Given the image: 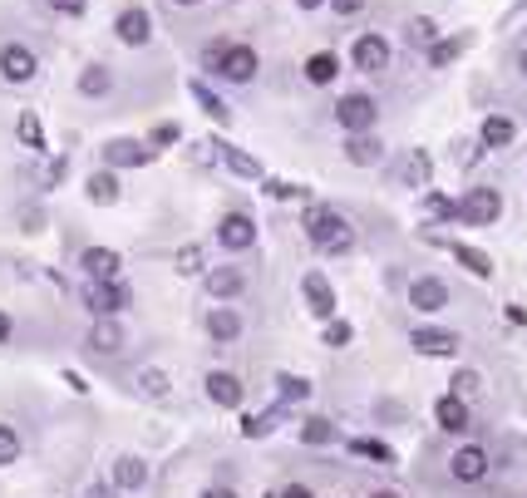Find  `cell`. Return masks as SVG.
<instances>
[{"label": "cell", "instance_id": "1", "mask_svg": "<svg viewBox=\"0 0 527 498\" xmlns=\"http://www.w3.org/2000/svg\"><path fill=\"white\" fill-rule=\"evenodd\" d=\"M301 227H305V237H311V247H315V252H330V257H336V252H346L350 242H355L350 223H346L336 208H311Z\"/></svg>", "mask_w": 527, "mask_h": 498}, {"label": "cell", "instance_id": "2", "mask_svg": "<svg viewBox=\"0 0 527 498\" xmlns=\"http://www.w3.org/2000/svg\"><path fill=\"white\" fill-rule=\"evenodd\" d=\"M498 213H502L498 188H469V198L459 202V217H463L469 227H488V223H498Z\"/></svg>", "mask_w": 527, "mask_h": 498}, {"label": "cell", "instance_id": "3", "mask_svg": "<svg viewBox=\"0 0 527 498\" xmlns=\"http://www.w3.org/2000/svg\"><path fill=\"white\" fill-rule=\"evenodd\" d=\"M217 242H222L227 252H247L256 242V223L247 213H227L222 223H217Z\"/></svg>", "mask_w": 527, "mask_h": 498}, {"label": "cell", "instance_id": "4", "mask_svg": "<svg viewBox=\"0 0 527 498\" xmlns=\"http://www.w3.org/2000/svg\"><path fill=\"white\" fill-rule=\"evenodd\" d=\"M84 301H89V311L114 316V311L129 306V286L124 282H89V286H84Z\"/></svg>", "mask_w": 527, "mask_h": 498}, {"label": "cell", "instance_id": "5", "mask_svg": "<svg viewBox=\"0 0 527 498\" xmlns=\"http://www.w3.org/2000/svg\"><path fill=\"white\" fill-rule=\"evenodd\" d=\"M336 119L350 133H365V129L375 124V99H370V94H346V99L336 104Z\"/></svg>", "mask_w": 527, "mask_h": 498}, {"label": "cell", "instance_id": "6", "mask_svg": "<svg viewBox=\"0 0 527 498\" xmlns=\"http://www.w3.org/2000/svg\"><path fill=\"white\" fill-rule=\"evenodd\" d=\"M409 306H414V311H424V316L444 311V306H449V286L439 282V276H419V282L409 286Z\"/></svg>", "mask_w": 527, "mask_h": 498}, {"label": "cell", "instance_id": "7", "mask_svg": "<svg viewBox=\"0 0 527 498\" xmlns=\"http://www.w3.org/2000/svg\"><path fill=\"white\" fill-rule=\"evenodd\" d=\"M355 69H365V75L389 69V40H379V35H360V40H355Z\"/></svg>", "mask_w": 527, "mask_h": 498}, {"label": "cell", "instance_id": "8", "mask_svg": "<svg viewBox=\"0 0 527 498\" xmlns=\"http://www.w3.org/2000/svg\"><path fill=\"white\" fill-rule=\"evenodd\" d=\"M35 55L26 50V45H5V50H0V75H5L10 84H30L35 79Z\"/></svg>", "mask_w": 527, "mask_h": 498}, {"label": "cell", "instance_id": "9", "mask_svg": "<svg viewBox=\"0 0 527 498\" xmlns=\"http://www.w3.org/2000/svg\"><path fill=\"white\" fill-rule=\"evenodd\" d=\"M79 266L89 272V282H119V266H124V257H119L114 247H89L79 257Z\"/></svg>", "mask_w": 527, "mask_h": 498}, {"label": "cell", "instance_id": "10", "mask_svg": "<svg viewBox=\"0 0 527 498\" xmlns=\"http://www.w3.org/2000/svg\"><path fill=\"white\" fill-rule=\"evenodd\" d=\"M301 291H305V306H311V316H321V321L336 316V291H330V282H326L321 272H305Z\"/></svg>", "mask_w": 527, "mask_h": 498}, {"label": "cell", "instance_id": "11", "mask_svg": "<svg viewBox=\"0 0 527 498\" xmlns=\"http://www.w3.org/2000/svg\"><path fill=\"white\" fill-rule=\"evenodd\" d=\"M149 158H153V149H149V143H139V139H114L104 149V163L108 168H143Z\"/></svg>", "mask_w": 527, "mask_h": 498}, {"label": "cell", "instance_id": "12", "mask_svg": "<svg viewBox=\"0 0 527 498\" xmlns=\"http://www.w3.org/2000/svg\"><path fill=\"white\" fill-rule=\"evenodd\" d=\"M429 149H409V153H399V163H395V178L404 188H429Z\"/></svg>", "mask_w": 527, "mask_h": 498}, {"label": "cell", "instance_id": "13", "mask_svg": "<svg viewBox=\"0 0 527 498\" xmlns=\"http://www.w3.org/2000/svg\"><path fill=\"white\" fill-rule=\"evenodd\" d=\"M449 473H453V479H459V483H478V479H483V473H488V454H483V449H478V444L459 449V454L449 459Z\"/></svg>", "mask_w": 527, "mask_h": 498}, {"label": "cell", "instance_id": "14", "mask_svg": "<svg viewBox=\"0 0 527 498\" xmlns=\"http://www.w3.org/2000/svg\"><path fill=\"white\" fill-rule=\"evenodd\" d=\"M252 75H256V50H252V45H227V59H222V75H217V79L247 84Z\"/></svg>", "mask_w": 527, "mask_h": 498}, {"label": "cell", "instance_id": "15", "mask_svg": "<svg viewBox=\"0 0 527 498\" xmlns=\"http://www.w3.org/2000/svg\"><path fill=\"white\" fill-rule=\"evenodd\" d=\"M409 346L419 350V356H453V350H459V336L453 331H429L424 326V331L409 336Z\"/></svg>", "mask_w": 527, "mask_h": 498}, {"label": "cell", "instance_id": "16", "mask_svg": "<svg viewBox=\"0 0 527 498\" xmlns=\"http://www.w3.org/2000/svg\"><path fill=\"white\" fill-rule=\"evenodd\" d=\"M207 395H212L217 405L237 410V405H242V380H237L232 370H212V375H207Z\"/></svg>", "mask_w": 527, "mask_h": 498}, {"label": "cell", "instance_id": "17", "mask_svg": "<svg viewBox=\"0 0 527 498\" xmlns=\"http://www.w3.org/2000/svg\"><path fill=\"white\" fill-rule=\"evenodd\" d=\"M119 40H124V45H149V35H153V26H149V16H143V10L139 5H129L124 10V16H119Z\"/></svg>", "mask_w": 527, "mask_h": 498}, {"label": "cell", "instance_id": "18", "mask_svg": "<svg viewBox=\"0 0 527 498\" xmlns=\"http://www.w3.org/2000/svg\"><path fill=\"white\" fill-rule=\"evenodd\" d=\"M242 286H247V276H242L237 266H212V272H207V291H212L217 301H232Z\"/></svg>", "mask_w": 527, "mask_h": 498}, {"label": "cell", "instance_id": "19", "mask_svg": "<svg viewBox=\"0 0 527 498\" xmlns=\"http://www.w3.org/2000/svg\"><path fill=\"white\" fill-rule=\"evenodd\" d=\"M434 420L444 424L449 434H459V430H469V405H463V395H444L434 405Z\"/></svg>", "mask_w": 527, "mask_h": 498}, {"label": "cell", "instance_id": "20", "mask_svg": "<svg viewBox=\"0 0 527 498\" xmlns=\"http://www.w3.org/2000/svg\"><path fill=\"white\" fill-rule=\"evenodd\" d=\"M89 350H99V356H119L124 350V331H119V321H94V331H89Z\"/></svg>", "mask_w": 527, "mask_h": 498}, {"label": "cell", "instance_id": "21", "mask_svg": "<svg viewBox=\"0 0 527 498\" xmlns=\"http://www.w3.org/2000/svg\"><path fill=\"white\" fill-rule=\"evenodd\" d=\"M207 336H212V341H237V336H242V316L232 306L207 311Z\"/></svg>", "mask_w": 527, "mask_h": 498}, {"label": "cell", "instance_id": "22", "mask_svg": "<svg viewBox=\"0 0 527 498\" xmlns=\"http://www.w3.org/2000/svg\"><path fill=\"white\" fill-rule=\"evenodd\" d=\"M84 192H89L94 208H108V202H119V178L114 173H94L89 183H84Z\"/></svg>", "mask_w": 527, "mask_h": 498}, {"label": "cell", "instance_id": "23", "mask_svg": "<svg viewBox=\"0 0 527 498\" xmlns=\"http://www.w3.org/2000/svg\"><path fill=\"white\" fill-rule=\"evenodd\" d=\"M463 50H469V35H453V40H434L429 45V65L434 69H444V65H453Z\"/></svg>", "mask_w": 527, "mask_h": 498}, {"label": "cell", "instance_id": "24", "mask_svg": "<svg viewBox=\"0 0 527 498\" xmlns=\"http://www.w3.org/2000/svg\"><path fill=\"white\" fill-rule=\"evenodd\" d=\"M512 139H518V124H512V119L493 114V119L483 124V143H488V149H508Z\"/></svg>", "mask_w": 527, "mask_h": 498}, {"label": "cell", "instance_id": "25", "mask_svg": "<svg viewBox=\"0 0 527 498\" xmlns=\"http://www.w3.org/2000/svg\"><path fill=\"white\" fill-rule=\"evenodd\" d=\"M346 158H350V163H360V168H370V163H379V143L370 139V133H350Z\"/></svg>", "mask_w": 527, "mask_h": 498}, {"label": "cell", "instance_id": "26", "mask_svg": "<svg viewBox=\"0 0 527 498\" xmlns=\"http://www.w3.org/2000/svg\"><path fill=\"white\" fill-rule=\"evenodd\" d=\"M453 257H459L463 266H469V272L478 276V282H488V276H493V262H488V252L469 247V242H463V247H453Z\"/></svg>", "mask_w": 527, "mask_h": 498}, {"label": "cell", "instance_id": "27", "mask_svg": "<svg viewBox=\"0 0 527 498\" xmlns=\"http://www.w3.org/2000/svg\"><path fill=\"white\" fill-rule=\"evenodd\" d=\"M143 479H149L143 459H119V464H114V483H119V489H143Z\"/></svg>", "mask_w": 527, "mask_h": 498}, {"label": "cell", "instance_id": "28", "mask_svg": "<svg viewBox=\"0 0 527 498\" xmlns=\"http://www.w3.org/2000/svg\"><path fill=\"white\" fill-rule=\"evenodd\" d=\"M336 75H340L336 55H311V59H305V79H311V84H330Z\"/></svg>", "mask_w": 527, "mask_h": 498}, {"label": "cell", "instance_id": "29", "mask_svg": "<svg viewBox=\"0 0 527 498\" xmlns=\"http://www.w3.org/2000/svg\"><path fill=\"white\" fill-rule=\"evenodd\" d=\"M192 99H198V104L207 109V114H212V119H217V124H227V119H232V109H227L222 99H217V94H212V89H207V84H202V79H192Z\"/></svg>", "mask_w": 527, "mask_h": 498}, {"label": "cell", "instance_id": "30", "mask_svg": "<svg viewBox=\"0 0 527 498\" xmlns=\"http://www.w3.org/2000/svg\"><path fill=\"white\" fill-rule=\"evenodd\" d=\"M222 163H227L237 178H262V163H256L252 153H242V149H227V153H222Z\"/></svg>", "mask_w": 527, "mask_h": 498}, {"label": "cell", "instance_id": "31", "mask_svg": "<svg viewBox=\"0 0 527 498\" xmlns=\"http://www.w3.org/2000/svg\"><path fill=\"white\" fill-rule=\"evenodd\" d=\"M330 440H336V424H330V420L315 415V420L301 424V444H330Z\"/></svg>", "mask_w": 527, "mask_h": 498}, {"label": "cell", "instance_id": "32", "mask_svg": "<svg viewBox=\"0 0 527 498\" xmlns=\"http://www.w3.org/2000/svg\"><path fill=\"white\" fill-rule=\"evenodd\" d=\"M108 84H114V79H108V69L104 65H89L79 75V94H108Z\"/></svg>", "mask_w": 527, "mask_h": 498}, {"label": "cell", "instance_id": "33", "mask_svg": "<svg viewBox=\"0 0 527 498\" xmlns=\"http://www.w3.org/2000/svg\"><path fill=\"white\" fill-rule=\"evenodd\" d=\"M276 385H281V399H286V405H296V399L311 395V380H301V375H276Z\"/></svg>", "mask_w": 527, "mask_h": 498}, {"label": "cell", "instance_id": "34", "mask_svg": "<svg viewBox=\"0 0 527 498\" xmlns=\"http://www.w3.org/2000/svg\"><path fill=\"white\" fill-rule=\"evenodd\" d=\"M178 272H182V276H192V272H207V252L198 247V242L178 252Z\"/></svg>", "mask_w": 527, "mask_h": 498}, {"label": "cell", "instance_id": "35", "mask_svg": "<svg viewBox=\"0 0 527 498\" xmlns=\"http://www.w3.org/2000/svg\"><path fill=\"white\" fill-rule=\"evenodd\" d=\"M350 454L379 459V464H395V454H389V444H379V440H350Z\"/></svg>", "mask_w": 527, "mask_h": 498}, {"label": "cell", "instance_id": "36", "mask_svg": "<svg viewBox=\"0 0 527 498\" xmlns=\"http://www.w3.org/2000/svg\"><path fill=\"white\" fill-rule=\"evenodd\" d=\"M20 143H26V149H45V129L35 114H20Z\"/></svg>", "mask_w": 527, "mask_h": 498}, {"label": "cell", "instance_id": "37", "mask_svg": "<svg viewBox=\"0 0 527 498\" xmlns=\"http://www.w3.org/2000/svg\"><path fill=\"white\" fill-rule=\"evenodd\" d=\"M20 459V434L10 424H0V464H16Z\"/></svg>", "mask_w": 527, "mask_h": 498}, {"label": "cell", "instance_id": "38", "mask_svg": "<svg viewBox=\"0 0 527 498\" xmlns=\"http://www.w3.org/2000/svg\"><path fill=\"white\" fill-rule=\"evenodd\" d=\"M222 59H227V40H212L202 50V69H212V75H222Z\"/></svg>", "mask_w": 527, "mask_h": 498}, {"label": "cell", "instance_id": "39", "mask_svg": "<svg viewBox=\"0 0 527 498\" xmlns=\"http://www.w3.org/2000/svg\"><path fill=\"white\" fill-rule=\"evenodd\" d=\"M139 390L143 395H168V375L163 370H143L139 375Z\"/></svg>", "mask_w": 527, "mask_h": 498}, {"label": "cell", "instance_id": "40", "mask_svg": "<svg viewBox=\"0 0 527 498\" xmlns=\"http://www.w3.org/2000/svg\"><path fill=\"white\" fill-rule=\"evenodd\" d=\"M350 336H355V331H350V321H330V326H326V346H330V350L350 346Z\"/></svg>", "mask_w": 527, "mask_h": 498}, {"label": "cell", "instance_id": "41", "mask_svg": "<svg viewBox=\"0 0 527 498\" xmlns=\"http://www.w3.org/2000/svg\"><path fill=\"white\" fill-rule=\"evenodd\" d=\"M276 424L266 420V415H252V420H242V434H247V440H266V434H272Z\"/></svg>", "mask_w": 527, "mask_h": 498}, {"label": "cell", "instance_id": "42", "mask_svg": "<svg viewBox=\"0 0 527 498\" xmlns=\"http://www.w3.org/2000/svg\"><path fill=\"white\" fill-rule=\"evenodd\" d=\"M409 40H414V45H434V40H439V26H434V20H414V26H409Z\"/></svg>", "mask_w": 527, "mask_h": 498}, {"label": "cell", "instance_id": "43", "mask_svg": "<svg viewBox=\"0 0 527 498\" xmlns=\"http://www.w3.org/2000/svg\"><path fill=\"white\" fill-rule=\"evenodd\" d=\"M311 188H301V183H281V178H272L266 183V198H305Z\"/></svg>", "mask_w": 527, "mask_h": 498}, {"label": "cell", "instance_id": "44", "mask_svg": "<svg viewBox=\"0 0 527 498\" xmlns=\"http://www.w3.org/2000/svg\"><path fill=\"white\" fill-rule=\"evenodd\" d=\"M424 208L434 213V217H459V208H453L449 198H439V192H429V198H424Z\"/></svg>", "mask_w": 527, "mask_h": 498}, {"label": "cell", "instance_id": "45", "mask_svg": "<svg viewBox=\"0 0 527 498\" xmlns=\"http://www.w3.org/2000/svg\"><path fill=\"white\" fill-rule=\"evenodd\" d=\"M453 395H478V375L473 370H459V375H453Z\"/></svg>", "mask_w": 527, "mask_h": 498}, {"label": "cell", "instance_id": "46", "mask_svg": "<svg viewBox=\"0 0 527 498\" xmlns=\"http://www.w3.org/2000/svg\"><path fill=\"white\" fill-rule=\"evenodd\" d=\"M84 5L89 0H50V10H59V16H84Z\"/></svg>", "mask_w": 527, "mask_h": 498}, {"label": "cell", "instance_id": "47", "mask_svg": "<svg viewBox=\"0 0 527 498\" xmlns=\"http://www.w3.org/2000/svg\"><path fill=\"white\" fill-rule=\"evenodd\" d=\"M330 5H336V16H360L365 0H330Z\"/></svg>", "mask_w": 527, "mask_h": 498}, {"label": "cell", "instance_id": "48", "mask_svg": "<svg viewBox=\"0 0 527 498\" xmlns=\"http://www.w3.org/2000/svg\"><path fill=\"white\" fill-rule=\"evenodd\" d=\"M153 143H178V124H158L153 129Z\"/></svg>", "mask_w": 527, "mask_h": 498}, {"label": "cell", "instance_id": "49", "mask_svg": "<svg viewBox=\"0 0 527 498\" xmlns=\"http://www.w3.org/2000/svg\"><path fill=\"white\" fill-rule=\"evenodd\" d=\"M212 149H217V143H192V158H198V163H212Z\"/></svg>", "mask_w": 527, "mask_h": 498}, {"label": "cell", "instance_id": "50", "mask_svg": "<svg viewBox=\"0 0 527 498\" xmlns=\"http://www.w3.org/2000/svg\"><path fill=\"white\" fill-rule=\"evenodd\" d=\"M276 498H315L311 489H305V483H291V489H281Z\"/></svg>", "mask_w": 527, "mask_h": 498}, {"label": "cell", "instance_id": "51", "mask_svg": "<svg viewBox=\"0 0 527 498\" xmlns=\"http://www.w3.org/2000/svg\"><path fill=\"white\" fill-rule=\"evenodd\" d=\"M0 341H10V316L0 311Z\"/></svg>", "mask_w": 527, "mask_h": 498}, {"label": "cell", "instance_id": "52", "mask_svg": "<svg viewBox=\"0 0 527 498\" xmlns=\"http://www.w3.org/2000/svg\"><path fill=\"white\" fill-rule=\"evenodd\" d=\"M202 498H237V493H232V489H207Z\"/></svg>", "mask_w": 527, "mask_h": 498}, {"label": "cell", "instance_id": "53", "mask_svg": "<svg viewBox=\"0 0 527 498\" xmlns=\"http://www.w3.org/2000/svg\"><path fill=\"white\" fill-rule=\"evenodd\" d=\"M296 5H301V10H315V5H321V0H296Z\"/></svg>", "mask_w": 527, "mask_h": 498}, {"label": "cell", "instance_id": "54", "mask_svg": "<svg viewBox=\"0 0 527 498\" xmlns=\"http://www.w3.org/2000/svg\"><path fill=\"white\" fill-rule=\"evenodd\" d=\"M522 75H527V50H522Z\"/></svg>", "mask_w": 527, "mask_h": 498}, {"label": "cell", "instance_id": "55", "mask_svg": "<svg viewBox=\"0 0 527 498\" xmlns=\"http://www.w3.org/2000/svg\"><path fill=\"white\" fill-rule=\"evenodd\" d=\"M375 498H399V493H375Z\"/></svg>", "mask_w": 527, "mask_h": 498}, {"label": "cell", "instance_id": "56", "mask_svg": "<svg viewBox=\"0 0 527 498\" xmlns=\"http://www.w3.org/2000/svg\"><path fill=\"white\" fill-rule=\"evenodd\" d=\"M178 5H198V0H178Z\"/></svg>", "mask_w": 527, "mask_h": 498}]
</instances>
